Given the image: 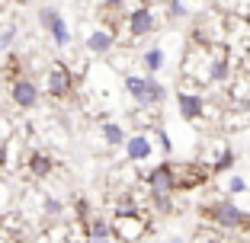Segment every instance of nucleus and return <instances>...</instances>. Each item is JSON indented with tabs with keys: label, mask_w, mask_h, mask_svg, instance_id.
Wrapping results in <instances>:
<instances>
[{
	"label": "nucleus",
	"mask_w": 250,
	"mask_h": 243,
	"mask_svg": "<svg viewBox=\"0 0 250 243\" xmlns=\"http://www.w3.org/2000/svg\"><path fill=\"white\" fill-rule=\"evenodd\" d=\"M231 52L218 42H206V38H192L189 48L183 55V80L186 83H228L231 80Z\"/></svg>",
	"instance_id": "nucleus-1"
},
{
	"label": "nucleus",
	"mask_w": 250,
	"mask_h": 243,
	"mask_svg": "<svg viewBox=\"0 0 250 243\" xmlns=\"http://www.w3.org/2000/svg\"><path fill=\"white\" fill-rule=\"evenodd\" d=\"M225 128H244L250 122V74L241 71L228 80V96H225Z\"/></svg>",
	"instance_id": "nucleus-2"
},
{
	"label": "nucleus",
	"mask_w": 250,
	"mask_h": 243,
	"mask_svg": "<svg viewBox=\"0 0 250 243\" xmlns=\"http://www.w3.org/2000/svg\"><path fill=\"white\" fill-rule=\"evenodd\" d=\"M202 214H206L215 227H228V230H237V227H244V224L250 221L247 214H244L237 205H231V202H215V205L202 208Z\"/></svg>",
	"instance_id": "nucleus-3"
},
{
	"label": "nucleus",
	"mask_w": 250,
	"mask_h": 243,
	"mask_svg": "<svg viewBox=\"0 0 250 243\" xmlns=\"http://www.w3.org/2000/svg\"><path fill=\"white\" fill-rule=\"evenodd\" d=\"M199 163H202L208 173H225V169L234 163V150H231L228 141H208V148L199 154Z\"/></svg>",
	"instance_id": "nucleus-4"
},
{
	"label": "nucleus",
	"mask_w": 250,
	"mask_h": 243,
	"mask_svg": "<svg viewBox=\"0 0 250 243\" xmlns=\"http://www.w3.org/2000/svg\"><path fill=\"white\" fill-rule=\"evenodd\" d=\"M109 227H112V234H116L119 240L135 243V240H141V234L147 230V221L141 218L138 211H119V214H116V221H112Z\"/></svg>",
	"instance_id": "nucleus-5"
},
{
	"label": "nucleus",
	"mask_w": 250,
	"mask_h": 243,
	"mask_svg": "<svg viewBox=\"0 0 250 243\" xmlns=\"http://www.w3.org/2000/svg\"><path fill=\"white\" fill-rule=\"evenodd\" d=\"M208 179V169L202 163H173V189L177 192H189Z\"/></svg>",
	"instance_id": "nucleus-6"
},
{
	"label": "nucleus",
	"mask_w": 250,
	"mask_h": 243,
	"mask_svg": "<svg viewBox=\"0 0 250 243\" xmlns=\"http://www.w3.org/2000/svg\"><path fill=\"white\" fill-rule=\"evenodd\" d=\"M39 19H42V26H45V29L52 32V42L58 45V48H64V45L71 42V29H67L64 16H61L58 10H48V7H45L42 13H39Z\"/></svg>",
	"instance_id": "nucleus-7"
},
{
	"label": "nucleus",
	"mask_w": 250,
	"mask_h": 243,
	"mask_svg": "<svg viewBox=\"0 0 250 243\" xmlns=\"http://www.w3.org/2000/svg\"><path fill=\"white\" fill-rule=\"evenodd\" d=\"M45 80H48V93H52L55 99H64V96H71V90H74V74L64 64H52Z\"/></svg>",
	"instance_id": "nucleus-8"
},
{
	"label": "nucleus",
	"mask_w": 250,
	"mask_h": 243,
	"mask_svg": "<svg viewBox=\"0 0 250 243\" xmlns=\"http://www.w3.org/2000/svg\"><path fill=\"white\" fill-rule=\"evenodd\" d=\"M177 106H180V115H183L186 122H199V118L206 115V96L192 93V90H180Z\"/></svg>",
	"instance_id": "nucleus-9"
},
{
	"label": "nucleus",
	"mask_w": 250,
	"mask_h": 243,
	"mask_svg": "<svg viewBox=\"0 0 250 243\" xmlns=\"http://www.w3.org/2000/svg\"><path fill=\"white\" fill-rule=\"evenodd\" d=\"M151 154H154V141H151L147 131H138V134H132V138H125V157L132 163L151 160Z\"/></svg>",
	"instance_id": "nucleus-10"
},
{
	"label": "nucleus",
	"mask_w": 250,
	"mask_h": 243,
	"mask_svg": "<svg viewBox=\"0 0 250 243\" xmlns=\"http://www.w3.org/2000/svg\"><path fill=\"white\" fill-rule=\"evenodd\" d=\"M154 29H157V19H154V13H151L147 7H138L132 16H128V36H132V38L151 36Z\"/></svg>",
	"instance_id": "nucleus-11"
},
{
	"label": "nucleus",
	"mask_w": 250,
	"mask_h": 243,
	"mask_svg": "<svg viewBox=\"0 0 250 243\" xmlns=\"http://www.w3.org/2000/svg\"><path fill=\"white\" fill-rule=\"evenodd\" d=\"M10 93H13V103L20 106V109H32V106L39 103V87L32 80H26V77H16Z\"/></svg>",
	"instance_id": "nucleus-12"
},
{
	"label": "nucleus",
	"mask_w": 250,
	"mask_h": 243,
	"mask_svg": "<svg viewBox=\"0 0 250 243\" xmlns=\"http://www.w3.org/2000/svg\"><path fill=\"white\" fill-rule=\"evenodd\" d=\"M112 42H116V38H112L109 29H93L87 36V52L90 55H106L112 48Z\"/></svg>",
	"instance_id": "nucleus-13"
},
{
	"label": "nucleus",
	"mask_w": 250,
	"mask_h": 243,
	"mask_svg": "<svg viewBox=\"0 0 250 243\" xmlns=\"http://www.w3.org/2000/svg\"><path fill=\"white\" fill-rule=\"evenodd\" d=\"M109 237H112L109 221H103V218H93V221L87 224V243H109Z\"/></svg>",
	"instance_id": "nucleus-14"
},
{
	"label": "nucleus",
	"mask_w": 250,
	"mask_h": 243,
	"mask_svg": "<svg viewBox=\"0 0 250 243\" xmlns=\"http://www.w3.org/2000/svg\"><path fill=\"white\" fill-rule=\"evenodd\" d=\"M125 90H128V96H132L135 103H147V77L128 74L125 77Z\"/></svg>",
	"instance_id": "nucleus-15"
},
{
	"label": "nucleus",
	"mask_w": 250,
	"mask_h": 243,
	"mask_svg": "<svg viewBox=\"0 0 250 243\" xmlns=\"http://www.w3.org/2000/svg\"><path fill=\"white\" fill-rule=\"evenodd\" d=\"M100 131H103V141L109 144V148H125V131L116 125V122H103Z\"/></svg>",
	"instance_id": "nucleus-16"
},
{
	"label": "nucleus",
	"mask_w": 250,
	"mask_h": 243,
	"mask_svg": "<svg viewBox=\"0 0 250 243\" xmlns=\"http://www.w3.org/2000/svg\"><path fill=\"white\" fill-rule=\"evenodd\" d=\"M29 169L36 173V176H48V173H52V157H48V154H39V150H36V154L29 157Z\"/></svg>",
	"instance_id": "nucleus-17"
},
{
	"label": "nucleus",
	"mask_w": 250,
	"mask_h": 243,
	"mask_svg": "<svg viewBox=\"0 0 250 243\" xmlns=\"http://www.w3.org/2000/svg\"><path fill=\"white\" fill-rule=\"evenodd\" d=\"M145 67L151 71V74L164 67V52H161V48H151V52H145Z\"/></svg>",
	"instance_id": "nucleus-18"
},
{
	"label": "nucleus",
	"mask_w": 250,
	"mask_h": 243,
	"mask_svg": "<svg viewBox=\"0 0 250 243\" xmlns=\"http://www.w3.org/2000/svg\"><path fill=\"white\" fill-rule=\"evenodd\" d=\"M164 99H167V90H164L157 80L147 77V103H164Z\"/></svg>",
	"instance_id": "nucleus-19"
},
{
	"label": "nucleus",
	"mask_w": 250,
	"mask_h": 243,
	"mask_svg": "<svg viewBox=\"0 0 250 243\" xmlns=\"http://www.w3.org/2000/svg\"><path fill=\"white\" fill-rule=\"evenodd\" d=\"M231 16H241V19H250V0H234V13Z\"/></svg>",
	"instance_id": "nucleus-20"
},
{
	"label": "nucleus",
	"mask_w": 250,
	"mask_h": 243,
	"mask_svg": "<svg viewBox=\"0 0 250 243\" xmlns=\"http://www.w3.org/2000/svg\"><path fill=\"white\" fill-rule=\"evenodd\" d=\"M244 189H247V183H244L241 176H231L228 179V192H234V195H237V192H244Z\"/></svg>",
	"instance_id": "nucleus-21"
},
{
	"label": "nucleus",
	"mask_w": 250,
	"mask_h": 243,
	"mask_svg": "<svg viewBox=\"0 0 250 243\" xmlns=\"http://www.w3.org/2000/svg\"><path fill=\"white\" fill-rule=\"evenodd\" d=\"M170 13L173 16H186V3L183 0H170Z\"/></svg>",
	"instance_id": "nucleus-22"
},
{
	"label": "nucleus",
	"mask_w": 250,
	"mask_h": 243,
	"mask_svg": "<svg viewBox=\"0 0 250 243\" xmlns=\"http://www.w3.org/2000/svg\"><path fill=\"white\" fill-rule=\"evenodd\" d=\"M45 211H48V214H58V211H61V202H55V199H45Z\"/></svg>",
	"instance_id": "nucleus-23"
},
{
	"label": "nucleus",
	"mask_w": 250,
	"mask_h": 243,
	"mask_svg": "<svg viewBox=\"0 0 250 243\" xmlns=\"http://www.w3.org/2000/svg\"><path fill=\"white\" fill-rule=\"evenodd\" d=\"M7 150H10V144H7V141H0V169L7 167Z\"/></svg>",
	"instance_id": "nucleus-24"
},
{
	"label": "nucleus",
	"mask_w": 250,
	"mask_h": 243,
	"mask_svg": "<svg viewBox=\"0 0 250 243\" xmlns=\"http://www.w3.org/2000/svg\"><path fill=\"white\" fill-rule=\"evenodd\" d=\"M100 3H103V7H109V10H116V7H122L125 0H100Z\"/></svg>",
	"instance_id": "nucleus-25"
},
{
	"label": "nucleus",
	"mask_w": 250,
	"mask_h": 243,
	"mask_svg": "<svg viewBox=\"0 0 250 243\" xmlns=\"http://www.w3.org/2000/svg\"><path fill=\"white\" fill-rule=\"evenodd\" d=\"M244 71L250 74V55H244Z\"/></svg>",
	"instance_id": "nucleus-26"
},
{
	"label": "nucleus",
	"mask_w": 250,
	"mask_h": 243,
	"mask_svg": "<svg viewBox=\"0 0 250 243\" xmlns=\"http://www.w3.org/2000/svg\"><path fill=\"white\" fill-rule=\"evenodd\" d=\"M170 243H177V240H170Z\"/></svg>",
	"instance_id": "nucleus-27"
}]
</instances>
